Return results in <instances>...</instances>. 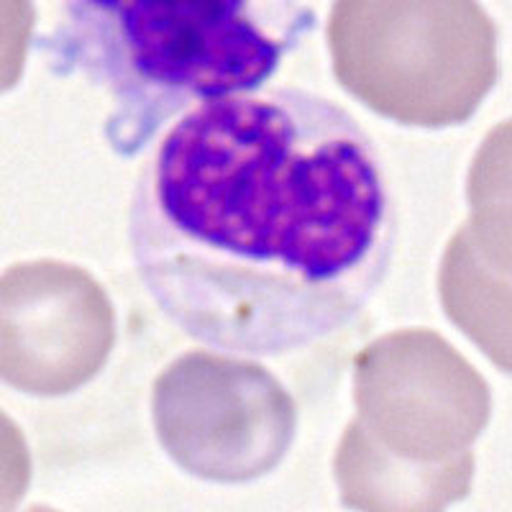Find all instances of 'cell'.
Returning <instances> with one entry per match:
<instances>
[{"mask_svg":"<svg viewBox=\"0 0 512 512\" xmlns=\"http://www.w3.org/2000/svg\"><path fill=\"white\" fill-rule=\"evenodd\" d=\"M116 344V313L93 274L39 259L3 274V379L59 397L95 377Z\"/></svg>","mask_w":512,"mask_h":512,"instance_id":"obj_6","label":"cell"},{"mask_svg":"<svg viewBox=\"0 0 512 512\" xmlns=\"http://www.w3.org/2000/svg\"><path fill=\"white\" fill-rule=\"evenodd\" d=\"M134 264L187 336L277 356L346 328L390 269L395 205L379 149L310 90L210 100L139 172Z\"/></svg>","mask_w":512,"mask_h":512,"instance_id":"obj_1","label":"cell"},{"mask_svg":"<svg viewBox=\"0 0 512 512\" xmlns=\"http://www.w3.org/2000/svg\"><path fill=\"white\" fill-rule=\"evenodd\" d=\"M354 400L336 461L346 505L425 510L469 492L489 390L448 341L428 328L374 341L356 356Z\"/></svg>","mask_w":512,"mask_h":512,"instance_id":"obj_3","label":"cell"},{"mask_svg":"<svg viewBox=\"0 0 512 512\" xmlns=\"http://www.w3.org/2000/svg\"><path fill=\"white\" fill-rule=\"evenodd\" d=\"M310 26L295 3L85 0L67 6L52 52L116 100L111 139L126 154L190 105L262 90Z\"/></svg>","mask_w":512,"mask_h":512,"instance_id":"obj_2","label":"cell"},{"mask_svg":"<svg viewBox=\"0 0 512 512\" xmlns=\"http://www.w3.org/2000/svg\"><path fill=\"white\" fill-rule=\"evenodd\" d=\"M336 80L384 118L443 128L497 82V31L466 0H341L328 18Z\"/></svg>","mask_w":512,"mask_h":512,"instance_id":"obj_4","label":"cell"},{"mask_svg":"<svg viewBox=\"0 0 512 512\" xmlns=\"http://www.w3.org/2000/svg\"><path fill=\"white\" fill-rule=\"evenodd\" d=\"M154 431L182 472L244 484L269 474L295 438V402L251 359L187 351L152 390Z\"/></svg>","mask_w":512,"mask_h":512,"instance_id":"obj_5","label":"cell"}]
</instances>
